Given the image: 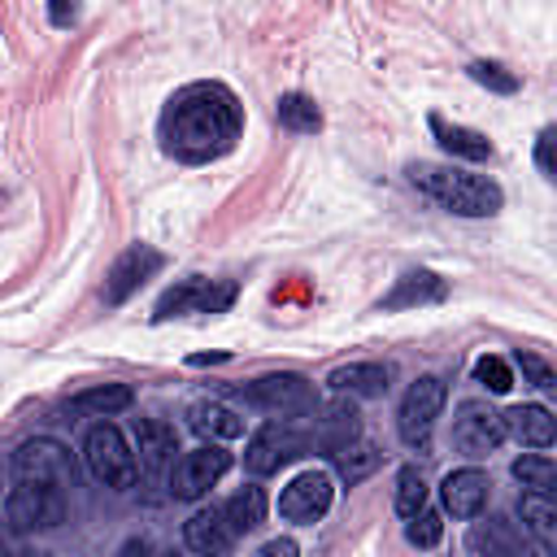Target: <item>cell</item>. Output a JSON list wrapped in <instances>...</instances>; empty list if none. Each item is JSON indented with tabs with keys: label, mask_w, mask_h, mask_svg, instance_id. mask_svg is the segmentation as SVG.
<instances>
[{
	"label": "cell",
	"mask_w": 557,
	"mask_h": 557,
	"mask_svg": "<svg viewBox=\"0 0 557 557\" xmlns=\"http://www.w3.org/2000/svg\"><path fill=\"white\" fill-rule=\"evenodd\" d=\"M83 461H87V474L113 492H126L139 474V461L126 444V435L113 426V422H96L87 435H83Z\"/></svg>",
	"instance_id": "5b68a950"
},
{
	"label": "cell",
	"mask_w": 557,
	"mask_h": 557,
	"mask_svg": "<svg viewBox=\"0 0 557 557\" xmlns=\"http://www.w3.org/2000/svg\"><path fill=\"white\" fill-rule=\"evenodd\" d=\"M426 126H431L435 144H440L448 157H457V161H492V139H487L483 131H474V126H457V122H444L440 113H431V117H426Z\"/></svg>",
	"instance_id": "ffe728a7"
},
{
	"label": "cell",
	"mask_w": 557,
	"mask_h": 557,
	"mask_svg": "<svg viewBox=\"0 0 557 557\" xmlns=\"http://www.w3.org/2000/svg\"><path fill=\"white\" fill-rule=\"evenodd\" d=\"M440 535H444L440 513H431L426 505H422L418 513H409V527H405V540H409V544H418V548H435Z\"/></svg>",
	"instance_id": "d6a6232c"
},
{
	"label": "cell",
	"mask_w": 557,
	"mask_h": 557,
	"mask_svg": "<svg viewBox=\"0 0 557 557\" xmlns=\"http://www.w3.org/2000/svg\"><path fill=\"white\" fill-rule=\"evenodd\" d=\"M509 474H513L527 492H553V483H557V461L544 457V453H522V457L509 466Z\"/></svg>",
	"instance_id": "f1b7e54d"
},
{
	"label": "cell",
	"mask_w": 557,
	"mask_h": 557,
	"mask_svg": "<svg viewBox=\"0 0 557 557\" xmlns=\"http://www.w3.org/2000/svg\"><path fill=\"white\" fill-rule=\"evenodd\" d=\"M518 518H522V527L535 535V544L544 553L557 548V500H553V492H527V496H518Z\"/></svg>",
	"instance_id": "cb8c5ba5"
},
{
	"label": "cell",
	"mask_w": 557,
	"mask_h": 557,
	"mask_svg": "<svg viewBox=\"0 0 557 557\" xmlns=\"http://www.w3.org/2000/svg\"><path fill=\"white\" fill-rule=\"evenodd\" d=\"M274 117H278V126L292 131V135H313V131H322V109H318L305 91H283L278 104H274Z\"/></svg>",
	"instance_id": "4316f807"
},
{
	"label": "cell",
	"mask_w": 557,
	"mask_h": 557,
	"mask_svg": "<svg viewBox=\"0 0 557 557\" xmlns=\"http://www.w3.org/2000/svg\"><path fill=\"white\" fill-rule=\"evenodd\" d=\"M448 300V278H440L435 270H405L396 278V287L379 300V313H396V309H422V305H440Z\"/></svg>",
	"instance_id": "9a60e30c"
},
{
	"label": "cell",
	"mask_w": 557,
	"mask_h": 557,
	"mask_svg": "<svg viewBox=\"0 0 557 557\" xmlns=\"http://www.w3.org/2000/svg\"><path fill=\"white\" fill-rule=\"evenodd\" d=\"M553 144H557V131H553V126H544V131H540V139H535V165H540V174H544V178H557Z\"/></svg>",
	"instance_id": "e575fe53"
},
{
	"label": "cell",
	"mask_w": 557,
	"mask_h": 557,
	"mask_svg": "<svg viewBox=\"0 0 557 557\" xmlns=\"http://www.w3.org/2000/svg\"><path fill=\"white\" fill-rule=\"evenodd\" d=\"M183 544H187L191 553H205V557L231 553V548H235V531L226 527L222 505H205V509H196V513L183 522Z\"/></svg>",
	"instance_id": "ac0fdd59"
},
{
	"label": "cell",
	"mask_w": 557,
	"mask_h": 557,
	"mask_svg": "<svg viewBox=\"0 0 557 557\" xmlns=\"http://www.w3.org/2000/svg\"><path fill=\"white\" fill-rule=\"evenodd\" d=\"M487 496H492V479L483 474V470H474V466H466V470H453V474H444V483H440V500H444V509L453 513V518H479L483 513V505H487Z\"/></svg>",
	"instance_id": "2e32d148"
},
{
	"label": "cell",
	"mask_w": 557,
	"mask_h": 557,
	"mask_svg": "<svg viewBox=\"0 0 557 557\" xmlns=\"http://www.w3.org/2000/svg\"><path fill=\"white\" fill-rule=\"evenodd\" d=\"M135 448H139V466L144 474H165L174 466V453H178V431L161 418H135Z\"/></svg>",
	"instance_id": "e0dca14e"
},
{
	"label": "cell",
	"mask_w": 557,
	"mask_h": 557,
	"mask_svg": "<svg viewBox=\"0 0 557 557\" xmlns=\"http://www.w3.org/2000/svg\"><path fill=\"white\" fill-rule=\"evenodd\" d=\"M331 461H335V470H339V479H344V483L352 487V483H361V479H370V474L379 470V461H383V453H379L374 444H366V440L357 435V440H352V444H344V448H339V453H335Z\"/></svg>",
	"instance_id": "83f0119b"
},
{
	"label": "cell",
	"mask_w": 557,
	"mask_h": 557,
	"mask_svg": "<svg viewBox=\"0 0 557 557\" xmlns=\"http://www.w3.org/2000/svg\"><path fill=\"white\" fill-rule=\"evenodd\" d=\"M466 548L470 553H487V557H513V553H522V540L509 531L505 518H487V522H474L470 527Z\"/></svg>",
	"instance_id": "484cf974"
},
{
	"label": "cell",
	"mask_w": 557,
	"mask_h": 557,
	"mask_svg": "<svg viewBox=\"0 0 557 557\" xmlns=\"http://www.w3.org/2000/svg\"><path fill=\"white\" fill-rule=\"evenodd\" d=\"M131 405H135L131 383H96V387L74 392L65 409H70V413H87V418H113V413H122V409H131Z\"/></svg>",
	"instance_id": "603a6c76"
},
{
	"label": "cell",
	"mask_w": 557,
	"mask_h": 557,
	"mask_svg": "<svg viewBox=\"0 0 557 557\" xmlns=\"http://www.w3.org/2000/svg\"><path fill=\"white\" fill-rule=\"evenodd\" d=\"M244 135V104L226 83H187L165 100L161 148L183 165L218 161Z\"/></svg>",
	"instance_id": "6da1fadb"
},
{
	"label": "cell",
	"mask_w": 557,
	"mask_h": 557,
	"mask_svg": "<svg viewBox=\"0 0 557 557\" xmlns=\"http://www.w3.org/2000/svg\"><path fill=\"white\" fill-rule=\"evenodd\" d=\"M296 553V540H265L261 544V557H292Z\"/></svg>",
	"instance_id": "8d00e7d4"
},
{
	"label": "cell",
	"mask_w": 557,
	"mask_h": 557,
	"mask_svg": "<svg viewBox=\"0 0 557 557\" xmlns=\"http://www.w3.org/2000/svg\"><path fill=\"white\" fill-rule=\"evenodd\" d=\"M165 265V252H157L152 244H126L117 257H113V265H109V274H104V287H100V300L109 305V309H117V305H126L157 270Z\"/></svg>",
	"instance_id": "30bf717a"
},
{
	"label": "cell",
	"mask_w": 557,
	"mask_h": 557,
	"mask_svg": "<svg viewBox=\"0 0 557 557\" xmlns=\"http://www.w3.org/2000/svg\"><path fill=\"white\" fill-rule=\"evenodd\" d=\"M235 400L270 413V418H300V413H313L318 405V392L305 374H292V370H278V374H261L252 383H239L235 387Z\"/></svg>",
	"instance_id": "277c9868"
},
{
	"label": "cell",
	"mask_w": 557,
	"mask_h": 557,
	"mask_svg": "<svg viewBox=\"0 0 557 557\" xmlns=\"http://www.w3.org/2000/svg\"><path fill=\"white\" fill-rule=\"evenodd\" d=\"M222 518L235 531V540L248 535V531H257L265 522V492L261 487H239L235 496L222 500Z\"/></svg>",
	"instance_id": "d4e9b609"
},
{
	"label": "cell",
	"mask_w": 557,
	"mask_h": 557,
	"mask_svg": "<svg viewBox=\"0 0 557 557\" xmlns=\"http://www.w3.org/2000/svg\"><path fill=\"white\" fill-rule=\"evenodd\" d=\"M474 383H483L492 396H505V392L513 387V374H509L505 357H496V352H483V357L474 361Z\"/></svg>",
	"instance_id": "1f68e13d"
},
{
	"label": "cell",
	"mask_w": 557,
	"mask_h": 557,
	"mask_svg": "<svg viewBox=\"0 0 557 557\" xmlns=\"http://www.w3.org/2000/svg\"><path fill=\"white\" fill-rule=\"evenodd\" d=\"M305 453H313V435L300 431L287 418H270L265 426L252 431L248 453H244V466H248V474H274L278 466H287V461H296Z\"/></svg>",
	"instance_id": "52a82bcc"
},
{
	"label": "cell",
	"mask_w": 557,
	"mask_h": 557,
	"mask_svg": "<svg viewBox=\"0 0 557 557\" xmlns=\"http://www.w3.org/2000/svg\"><path fill=\"white\" fill-rule=\"evenodd\" d=\"M239 296V283L235 278H205V274H191V278H178L174 287L161 292L152 318L165 322V318H183V313H226Z\"/></svg>",
	"instance_id": "8992f818"
},
{
	"label": "cell",
	"mask_w": 557,
	"mask_h": 557,
	"mask_svg": "<svg viewBox=\"0 0 557 557\" xmlns=\"http://www.w3.org/2000/svg\"><path fill=\"white\" fill-rule=\"evenodd\" d=\"M226 470H231V453L218 440H205L170 466V496L174 500H200Z\"/></svg>",
	"instance_id": "9c48e42d"
},
{
	"label": "cell",
	"mask_w": 557,
	"mask_h": 557,
	"mask_svg": "<svg viewBox=\"0 0 557 557\" xmlns=\"http://www.w3.org/2000/svg\"><path fill=\"white\" fill-rule=\"evenodd\" d=\"M444 396H448L444 379H435V374H422V379L409 383V392H405V400L396 409V431L413 453L431 448V431H435V418L444 409Z\"/></svg>",
	"instance_id": "ba28073f"
},
{
	"label": "cell",
	"mask_w": 557,
	"mask_h": 557,
	"mask_svg": "<svg viewBox=\"0 0 557 557\" xmlns=\"http://www.w3.org/2000/svg\"><path fill=\"white\" fill-rule=\"evenodd\" d=\"M453 444L466 457H487L505 444V413H496L487 400H461L453 413Z\"/></svg>",
	"instance_id": "8fae6325"
},
{
	"label": "cell",
	"mask_w": 557,
	"mask_h": 557,
	"mask_svg": "<svg viewBox=\"0 0 557 557\" xmlns=\"http://www.w3.org/2000/svg\"><path fill=\"white\" fill-rule=\"evenodd\" d=\"M318 418H313V453L322 457H335L344 444H352L361 435V413L352 400H326V405H313Z\"/></svg>",
	"instance_id": "5bb4252c"
},
{
	"label": "cell",
	"mask_w": 557,
	"mask_h": 557,
	"mask_svg": "<svg viewBox=\"0 0 557 557\" xmlns=\"http://www.w3.org/2000/svg\"><path fill=\"white\" fill-rule=\"evenodd\" d=\"M326 383H331V392H339V396H361V400H370V396H383V392L392 387V370H387L383 361H348V366H335V370L326 374Z\"/></svg>",
	"instance_id": "d6986e66"
},
{
	"label": "cell",
	"mask_w": 557,
	"mask_h": 557,
	"mask_svg": "<svg viewBox=\"0 0 557 557\" xmlns=\"http://www.w3.org/2000/svg\"><path fill=\"white\" fill-rule=\"evenodd\" d=\"M187 426L200 440H239L244 435V418L231 405H222V400H196V405H187Z\"/></svg>",
	"instance_id": "7402d4cb"
},
{
	"label": "cell",
	"mask_w": 557,
	"mask_h": 557,
	"mask_svg": "<svg viewBox=\"0 0 557 557\" xmlns=\"http://www.w3.org/2000/svg\"><path fill=\"white\" fill-rule=\"evenodd\" d=\"M518 366H522V374H527V383L531 387H557V374H553V366L540 357V352H531V348H518Z\"/></svg>",
	"instance_id": "836d02e7"
},
{
	"label": "cell",
	"mask_w": 557,
	"mask_h": 557,
	"mask_svg": "<svg viewBox=\"0 0 557 557\" xmlns=\"http://www.w3.org/2000/svg\"><path fill=\"white\" fill-rule=\"evenodd\" d=\"M505 435H513L522 448H548L557 440V422L544 405H513L505 413Z\"/></svg>",
	"instance_id": "44dd1931"
},
{
	"label": "cell",
	"mask_w": 557,
	"mask_h": 557,
	"mask_svg": "<svg viewBox=\"0 0 557 557\" xmlns=\"http://www.w3.org/2000/svg\"><path fill=\"white\" fill-rule=\"evenodd\" d=\"M13 474H35V479H52L61 487H74V457L61 440L35 435V440H22L13 448Z\"/></svg>",
	"instance_id": "4fadbf2b"
},
{
	"label": "cell",
	"mask_w": 557,
	"mask_h": 557,
	"mask_svg": "<svg viewBox=\"0 0 557 557\" xmlns=\"http://www.w3.org/2000/svg\"><path fill=\"white\" fill-rule=\"evenodd\" d=\"M392 505H396V513H400V518H409V513H418V509L426 505V479H422V470H418V466H400Z\"/></svg>",
	"instance_id": "f546056e"
},
{
	"label": "cell",
	"mask_w": 557,
	"mask_h": 557,
	"mask_svg": "<svg viewBox=\"0 0 557 557\" xmlns=\"http://www.w3.org/2000/svg\"><path fill=\"white\" fill-rule=\"evenodd\" d=\"M405 174H409V183H413L426 200H435L440 209H448V213H457V218H492V213H500V205H505V191H500L496 178L470 174V170H461V165L413 161Z\"/></svg>",
	"instance_id": "7a4b0ae2"
},
{
	"label": "cell",
	"mask_w": 557,
	"mask_h": 557,
	"mask_svg": "<svg viewBox=\"0 0 557 557\" xmlns=\"http://www.w3.org/2000/svg\"><path fill=\"white\" fill-rule=\"evenodd\" d=\"M331 500H335L331 474L326 470H305L278 492V518H287L296 527H309L331 509Z\"/></svg>",
	"instance_id": "7c38bea8"
},
{
	"label": "cell",
	"mask_w": 557,
	"mask_h": 557,
	"mask_svg": "<svg viewBox=\"0 0 557 557\" xmlns=\"http://www.w3.org/2000/svg\"><path fill=\"white\" fill-rule=\"evenodd\" d=\"M48 22L52 26H74L78 22V0H48Z\"/></svg>",
	"instance_id": "d590c367"
},
{
	"label": "cell",
	"mask_w": 557,
	"mask_h": 557,
	"mask_svg": "<svg viewBox=\"0 0 557 557\" xmlns=\"http://www.w3.org/2000/svg\"><path fill=\"white\" fill-rule=\"evenodd\" d=\"M466 74H470L479 87L496 91V96H513V91H518V74H509L500 61H470Z\"/></svg>",
	"instance_id": "4dcf8cb0"
},
{
	"label": "cell",
	"mask_w": 557,
	"mask_h": 557,
	"mask_svg": "<svg viewBox=\"0 0 557 557\" xmlns=\"http://www.w3.org/2000/svg\"><path fill=\"white\" fill-rule=\"evenodd\" d=\"M65 509H70V487L35 474H13L4 500V518L13 531H52L65 522Z\"/></svg>",
	"instance_id": "3957f363"
}]
</instances>
